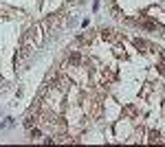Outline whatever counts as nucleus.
<instances>
[{
    "label": "nucleus",
    "instance_id": "1",
    "mask_svg": "<svg viewBox=\"0 0 165 147\" xmlns=\"http://www.w3.org/2000/svg\"><path fill=\"white\" fill-rule=\"evenodd\" d=\"M134 46H137V49H148V42L141 40V37H137V40H134Z\"/></svg>",
    "mask_w": 165,
    "mask_h": 147
},
{
    "label": "nucleus",
    "instance_id": "2",
    "mask_svg": "<svg viewBox=\"0 0 165 147\" xmlns=\"http://www.w3.org/2000/svg\"><path fill=\"white\" fill-rule=\"evenodd\" d=\"M79 59H82V57H79V53H73V55H71V64L77 66V64H79Z\"/></svg>",
    "mask_w": 165,
    "mask_h": 147
},
{
    "label": "nucleus",
    "instance_id": "3",
    "mask_svg": "<svg viewBox=\"0 0 165 147\" xmlns=\"http://www.w3.org/2000/svg\"><path fill=\"white\" fill-rule=\"evenodd\" d=\"M24 127H33V119H31V116H29V119L24 121Z\"/></svg>",
    "mask_w": 165,
    "mask_h": 147
},
{
    "label": "nucleus",
    "instance_id": "4",
    "mask_svg": "<svg viewBox=\"0 0 165 147\" xmlns=\"http://www.w3.org/2000/svg\"><path fill=\"white\" fill-rule=\"evenodd\" d=\"M75 2H82V0H75Z\"/></svg>",
    "mask_w": 165,
    "mask_h": 147
}]
</instances>
